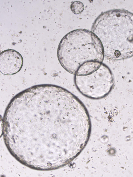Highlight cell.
I'll return each mask as SVG.
<instances>
[{"label": "cell", "mask_w": 133, "mask_h": 177, "mask_svg": "<svg viewBox=\"0 0 133 177\" xmlns=\"http://www.w3.org/2000/svg\"><path fill=\"white\" fill-rule=\"evenodd\" d=\"M92 31L101 40L104 56L119 60L133 56V14L126 11L114 10L101 15Z\"/></svg>", "instance_id": "7a4b0ae2"}, {"label": "cell", "mask_w": 133, "mask_h": 177, "mask_svg": "<svg viewBox=\"0 0 133 177\" xmlns=\"http://www.w3.org/2000/svg\"><path fill=\"white\" fill-rule=\"evenodd\" d=\"M59 62L63 68L74 76L90 74L102 64L104 52L102 44L94 32L79 29L63 37L57 50Z\"/></svg>", "instance_id": "6da1fadb"}, {"label": "cell", "mask_w": 133, "mask_h": 177, "mask_svg": "<svg viewBox=\"0 0 133 177\" xmlns=\"http://www.w3.org/2000/svg\"><path fill=\"white\" fill-rule=\"evenodd\" d=\"M71 8L72 12L75 14H78L83 10V5L80 2H74L71 5Z\"/></svg>", "instance_id": "5b68a950"}, {"label": "cell", "mask_w": 133, "mask_h": 177, "mask_svg": "<svg viewBox=\"0 0 133 177\" xmlns=\"http://www.w3.org/2000/svg\"><path fill=\"white\" fill-rule=\"evenodd\" d=\"M23 59L18 51L12 49H7L0 54V71L7 75L15 74L21 69Z\"/></svg>", "instance_id": "277c9868"}, {"label": "cell", "mask_w": 133, "mask_h": 177, "mask_svg": "<svg viewBox=\"0 0 133 177\" xmlns=\"http://www.w3.org/2000/svg\"><path fill=\"white\" fill-rule=\"evenodd\" d=\"M74 82L79 91L92 99H99L107 96L114 84L113 74L109 67L103 63L92 74L84 76H74Z\"/></svg>", "instance_id": "3957f363"}]
</instances>
